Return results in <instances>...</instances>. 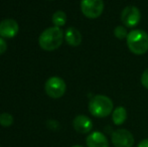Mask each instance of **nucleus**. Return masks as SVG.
<instances>
[{
	"mask_svg": "<svg viewBox=\"0 0 148 147\" xmlns=\"http://www.w3.org/2000/svg\"><path fill=\"white\" fill-rule=\"evenodd\" d=\"M82 34L76 27H69L64 32V40L71 46H79L82 43Z\"/></svg>",
	"mask_w": 148,
	"mask_h": 147,
	"instance_id": "obj_11",
	"label": "nucleus"
},
{
	"mask_svg": "<svg viewBox=\"0 0 148 147\" xmlns=\"http://www.w3.org/2000/svg\"><path fill=\"white\" fill-rule=\"evenodd\" d=\"M127 119V111L124 107L119 106L112 112V120L115 125H122Z\"/></svg>",
	"mask_w": 148,
	"mask_h": 147,
	"instance_id": "obj_12",
	"label": "nucleus"
},
{
	"mask_svg": "<svg viewBox=\"0 0 148 147\" xmlns=\"http://www.w3.org/2000/svg\"><path fill=\"white\" fill-rule=\"evenodd\" d=\"M141 19L140 10L136 6H126L121 13V21L126 27H134Z\"/></svg>",
	"mask_w": 148,
	"mask_h": 147,
	"instance_id": "obj_6",
	"label": "nucleus"
},
{
	"mask_svg": "<svg viewBox=\"0 0 148 147\" xmlns=\"http://www.w3.org/2000/svg\"><path fill=\"white\" fill-rule=\"evenodd\" d=\"M112 100L105 95H96L89 102V111L94 117L105 118L113 112Z\"/></svg>",
	"mask_w": 148,
	"mask_h": 147,
	"instance_id": "obj_3",
	"label": "nucleus"
},
{
	"mask_svg": "<svg viewBox=\"0 0 148 147\" xmlns=\"http://www.w3.org/2000/svg\"><path fill=\"white\" fill-rule=\"evenodd\" d=\"M86 144L88 147H109L107 137L99 131H94L89 134L86 139Z\"/></svg>",
	"mask_w": 148,
	"mask_h": 147,
	"instance_id": "obj_10",
	"label": "nucleus"
},
{
	"mask_svg": "<svg viewBox=\"0 0 148 147\" xmlns=\"http://www.w3.org/2000/svg\"><path fill=\"white\" fill-rule=\"evenodd\" d=\"M72 147H83V146H81V145H74V146H72Z\"/></svg>",
	"mask_w": 148,
	"mask_h": 147,
	"instance_id": "obj_19",
	"label": "nucleus"
},
{
	"mask_svg": "<svg viewBox=\"0 0 148 147\" xmlns=\"http://www.w3.org/2000/svg\"><path fill=\"white\" fill-rule=\"evenodd\" d=\"M141 84L144 88H146L148 90V69L145 70L143 72L142 76H141Z\"/></svg>",
	"mask_w": 148,
	"mask_h": 147,
	"instance_id": "obj_16",
	"label": "nucleus"
},
{
	"mask_svg": "<svg viewBox=\"0 0 148 147\" xmlns=\"http://www.w3.org/2000/svg\"><path fill=\"white\" fill-rule=\"evenodd\" d=\"M129 51L136 55H142L148 51V34L142 29L131 30L126 38Z\"/></svg>",
	"mask_w": 148,
	"mask_h": 147,
	"instance_id": "obj_2",
	"label": "nucleus"
},
{
	"mask_svg": "<svg viewBox=\"0 0 148 147\" xmlns=\"http://www.w3.org/2000/svg\"><path fill=\"white\" fill-rule=\"evenodd\" d=\"M51 21H53V25L57 27H62L66 24V12L62 11V10H58L53 14L51 17Z\"/></svg>",
	"mask_w": 148,
	"mask_h": 147,
	"instance_id": "obj_13",
	"label": "nucleus"
},
{
	"mask_svg": "<svg viewBox=\"0 0 148 147\" xmlns=\"http://www.w3.org/2000/svg\"><path fill=\"white\" fill-rule=\"evenodd\" d=\"M137 147H148V138H146V139L141 140V141L138 143Z\"/></svg>",
	"mask_w": 148,
	"mask_h": 147,
	"instance_id": "obj_18",
	"label": "nucleus"
},
{
	"mask_svg": "<svg viewBox=\"0 0 148 147\" xmlns=\"http://www.w3.org/2000/svg\"><path fill=\"white\" fill-rule=\"evenodd\" d=\"M82 13L90 19H95L102 15L104 10L103 0H81Z\"/></svg>",
	"mask_w": 148,
	"mask_h": 147,
	"instance_id": "obj_5",
	"label": "nucleus"
},
{
	"mask_svg": "<svg viewBox=\"0 0 148 147\" xmlns=\"http://www.w3.org/2000/svg\"><path fill=\"white\" fill-rule=\"evenodd\" d=\"M14 118L10 113H2L0 114V125L3 127H9L13 124Z\"/></svg>",
	"mask_w": 148,
	"mask_h": 147,
	"instance_id": "obj_14",
	"label": "nucleus"
},
{
	"mask_svg": "<svg viewBox=\"0 0 148 147\" xmlns=\"http://www.w3.org/2000/svg\"><path fill=\"white\" fill-rule=\"evenodd\" d=\"M7 51V43L3 37L0 36V55H3Z\"/></svg>",
	"mask_w": 148,
	"mask_h": 147,
	"instance_id": "obj_17",
	"label": "nucleus"
},
{
	"mask_svg": "<svg viewBox=\"0 0 148 147\" xmlns=\"http://www.w3.org/2000/svg\"><path fill=\"white\" fill-rule=\"evenodd\" d=\"M112 143L115 147H132L134 137L127 129H117L112 133Z\"/></svg>",
	"mask_w": 148,
	"mask_h": 147,
	"instance_id": "obj_7",
	"label": "nucleus"
},
{
	"mask_svg": "<svg viewBox=\"0 0 148 147\" xmlns=\"http://www.w3.org/2000/svg\"><path fill=\"white\" fill-rule=\"evenodd\" d=\"M19 26L16 20L7 18L0 22V36L3 38H13L17 36Z\"/></svg>",
	"mask_w": 148,
	"mask_h": 147,
	"instance_id": "obj_8",
	"label": "nucleus"
},
{
	"mask_svg": "<svg viewBox=\"0 0 148 147\" xmlns=\"http://www.w3.org/2000/svg\"><path fill=\"white\" fill-rule=\"evenodd\" d=\"M128 34L129 32L127 31L126 27L123 25H118L115 27L114 29V36L117 37L118 39L122 40V39H126L127 36H128Z\"/></svg>",
	"mask_w": 148,
	"mask_h": 147,
	"instance_id": "obj_15",
	"label": "nucleus"
},
{
	"mask_svg": "<svg viewBox=\"0 0 148 147\" xmlns=\"http://www.w3.org/2000/svg\"><path fill=\"white\" fill-rule=\"evenodd\" d=\"M66 90V82L60 77H51L45 84V91L53 99L62 98Z\"/></svg>",
	"mask_w": 148,
	"mask_h": 147,
	"instance_id": "obj_4",
	"label": "nucleus"
},
{
	"mask_svg": "<svg viewBox=\"0 0 148 147\" xmlns=\"http://www.w3.org/2000/svg\"><path fill=\"white\" fill-rule=\"evenodd\" d=\"M74 129L81 134H87L93 129V122L86 115H78L73 121Z\"/></svg>",
	"mask_w": 148,
	"mask_h": 147,
	"instance_id": "obj_9",
	"label": "nucleus"
},
{
	"mask_svg": "<svg viewBox=\"0 0 148 147\" xmlns=\"http://www.w3.org/2000/svg\"><path fill=\"white\" fill-rule=\"evenodd\" d=\"M64 34L60 27L51 26L45 29L38 37V44L43 51H53L58 49L62 44Z\"/></svg>",
	"mask_w": 148,
	"mask_h": 147,
	"instance_id": "obj_1",
	"label": "nucleus"
}]
</instances>
